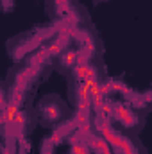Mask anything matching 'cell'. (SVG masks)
Returning <instances> with one entry per match:
<instances>
[{
	"label": "cell",
	"mask_w": 152,
	"mask_h": 154,
	"mask_svg": "<svg viewBox=\"0 0 152 154\" xmlns=\"http://www.w3.org/2000/svg\"><path fill=\"white\" fill-rule=\"evenodd\" d=\"M77 66H79V57H77V52L72 50V48H66L59 54L57 57V68L65 74L68 72H74Z\"/></svg>",
	"instance_id": "cell-3"
},
{
	"label": "cell",
	"mask_w": 152,
	"mask_h": 154,
	"mask_svg": "<svg viewBox=\"0 0 152 154\" xmlns=\"http://www.w3.org/2000/svg\"><path fill=\"white\" fill-rule=\"evenodd\" d=\"M111 111H113L114 120H118V122H120L123 127H127L129 131H138V129H140L141 118L136 115L129 106H125V104H113Z\"/></svg>",
	"instance_id": "cell-2"
},
{
	"label": "cell",
	"mask_w": 152,
	"mask_h": 154,
	"mask_svg": "<svg viewBox=\"0 0 152 154\" xmlns=\"http://www.w3.org/2000/svg\"><path fill=\"white\" fill-rule=\"evenodd\" d=\"M75 75H77V79H81V81L90 82V81L97 79V70H95V66H93L91 63H82V65H79L75 68Z\"/></svg>",
	"instance_id": "cell-4"
},
{
	"label": "cell",
	"mask_w": 152,
	"mask_h": 154,
	"mask_svg": "<svg viewBox=\"0 0 152 154\" xmlns=\"http://www.w3.org/2000/svg\"><path fill=\"white\" fill-rule=\"evenodd\" d=\"M4 154H13V152H9V151H4Z\"/></svg>",
	"instance_id": "cell-6"
},
{
	"label": "cell",
	"mask_w": 152,
	"mask_h": 154,
	"mask_svg": "<svg viewBox=\"0 0 152 154\" xmlns=\"http://www.w3.org/2000/svg\"><path fill=\"white\" fill-rule=\"evenodd\" d=\"M70 154H90V151H88V147H84V145H74V147L70 149Z\"/></svg>",
	"instance_id": "cell-5"
},
{
	"label": "cell",
	"mask_w": 152,
	"mask_h": 154,
	"mask_svg": "<svg viewBox=\"0 0 152 154\" xmlns=\"http://www.w3.org/2000/svg\"><path fill=\"white\" fill-rule=\"evenodd\" d=\"M38 118L43 125L54 127L59 125L61 122H65L70 115V108L66 106V102L63 99H59L57 95H47L38 102Z\"/></svg>",
	"instance_id": "cell-1"
}]
</instances>
